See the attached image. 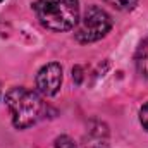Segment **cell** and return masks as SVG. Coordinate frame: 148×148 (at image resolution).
Returning <instances> with one entry per match:
<instances>
[{
	"label": "cell",
	"instance_id": "cell-5",
	"mask_svg": "<svg viewBox=\"0 0 148 148\" xmlns=\"http://www.w3.org/2000/svg\"><path fill=\"white\" fill-rule=\"evenodd\" d=\"M134 62H136L138 73L141 74L143 77H148V38L140 43V47H138V50H136Z\"/></svg>",
	"mask_w": 148,
	"mask_h": 148
},
{
	"label": "cell",
	"instance_id": "cell-2",
	"mask_svg": "<svg viewBox=\"0 0 148 148\" xmlns=\"http://www.w3.org/2000/svg\"><path fill=\"white\" fill-rule=\"evenodd\" d=\"M5 105L12 115V124L17 129L33 126L43 112V102L36 91L24 86H16L5 93Z\"/></svg>",
	"mask_w": 148,
	"mask_h": 148
},
{
	"label": "cell",
	"instance_id": "cell-7",
	"mask_svg": "<svg viewBox=\"0 0 148 148\" xmlns=\"http://www.w3.org/2000/svg\"><path fill=\"white\" fill-rule=\"evenodd\" d=\"M55 148H77V145L74 143L73 138L62 134V136H59V138L55 140Z\"/></svg>",
	"mask_w": 148,
	"mask_h": 148
},
{
	"label": "cell",
	"instance_id": "cell-1",
	"mask_svg": "<svg viewBox=\"0 0 148 148\" xmlns=\"http://www.w3.org/2000/svg\"><path fill=\"white\" fill-rule=\"evenodd\" d=\"M38 21L52 31H69L79 21L77 0H36Z\"/></svg>",
	"mask_w": 148,
	"mask_h": 148
},
{
	"label": "cell",
	"instance_id": "cell-9",
	"mask_svg": "<svg viewBox=\"0 0 148 148\" xmlns=\"http://www.w3.org/2000/svg\"><path fill=\"white\" fill-rule=\"evenodd\" d=\"M0 2H3V0H0Z\"/></svg>",
	"mask_w": 148,
	"mask_h": 148
},
{
	"label": "cell",
	"instance_id": "cell-4",
	"mask_svg": "<svg viewBox=\"0 0 148 148\" xmlns=\"http://www.w3.org/2000/svg\"><path fill=\"white\" fill-rule=\"evenodd\" d=\"M62 84V67L57 62L43 66L36 74V90L45 97H53Z\"/></svg>",
	"mask_w": 148,
	"mask_h": 148
},
{
	"label": "cell",
	"instance_id": "cell-8",
	"mask_svg": "<svg viewBox=\"0 0 148 148\" xmlns=\"http://www.w3.org/2000/svg\"><path fill=\"white\" fill-rule=\"evenodd\" d=\"M140 122H141V126L148 131V102L141 107V110H140Z\"/></svg>",
	"mask_w": 148,
	"mask_h": 148
},
{
	"label": "cell",
	"instance_id": "cell-6",
	"mask_svg": "<svg viewBox=\"0 0 148 148\" xmlns=\"http://www.w3.org/2000/svg\"><path fill=\"white\" fill-rule=\"evenodd\" d=\"M107 3H110L114 9L117 10H122V12H127V10H133L138 3V0H105Z\"/></svg>",
	"mask_w": 148,
	"mask_h": 148
},
{
	"label": "cell",
	"instance_id": "cell-3",
	"mask_svg": "<svg viewBox=\"0 0 148 148\" xmlns=\"http://www.w3.org/2000/svg\"><path fill=\"white\" fill-rule=\"evenodd\" d=\"M112 28L110 16L98 5H91L86 9L84 16L76 24L74 36L79 43H93L105 36Z\"/></svg>",
	"mask_w": 148,
	"mask_h": 148
}]
</instances>
